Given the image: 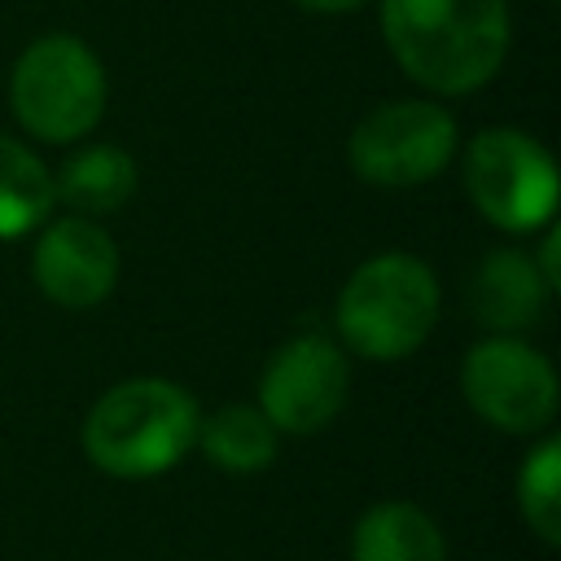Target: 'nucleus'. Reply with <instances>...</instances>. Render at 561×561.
Returning a JSON list of instances; mask_svg holds the SVG:
<instances>
[{"label":"nucleus","mask_w":561,"mask_h":561,"mask_svg":"<svg viewBox=\"0 0 561 561\" xmlns=\"http://www.w3.org/2000/svg\"><path fill=\"white\" fill-rule=\"evenodd\" d=\"M53 202V175L35 158V149L13 136H0V241L26 237L48 224Z\"/></svg>","instance_id":"4468645a"},{"label":"nucleus","mask_w":561,"mask_h":561,"mask_svg":"<svg viewBox=\"0 0 561 561\" xmlns=\"http://www.w3.org/2000/svg\"><path fill=\"white\" fill-rule=\"evenodd\" d=\"M438 307H443V294L430 263L403 250L373 254L337 289V302H333L337 346L377 364L408 359L434 333Z\"/></svg>","instance_id":"7ed1b4c3"},{"label":"nucleus","mask_w":561,"mask_h":561,"mask_svg":"<svg viewBox=\"0 0 561 561\" xmlns=\"http://www.w3.org/2000/svg\"><path fill=\"white\" fill-rule=\"evenodd\" d=\"M140 171L127 149L118 145H88L61 162L53 175V197L70 206V215H114L136 197Z\"/></svg>","instance_id":"f8f14e48"},{"label":"nucleus","mask_w":561,"mask_h":561,"mask_svg":"<svg viewBox=\"0 0 561 561\" xmlns=\"http://www.w3.org/2000/svg\"><path fill=\"white\" fill-rule=\"evenodd\" d=\"M460 167L473 210L500 232H535L552 224L557 162L535 136L517 127H486L469 140Z\"/></svg>","instance_id":"423d86ee"},{"label":"nucleus","mask_w":561,"mask_h":561,"mask_svg":"<svg viewBox=\"0 0 561 561\" xmlns=\"http://www.w3.org/2000/svg\"><path fill=\"white\" fill-rule=\"evenodd\" d=\"M548 298H552V289L543 285L535 259L526 250H513V245L482 254L478 267L469 272V289H465L469 316L482 329L508 333V337L539 324L548 311Z\"/></svg>","instance_id":"9d476101"},{"label":"nucleus","mask_w":561,"mask_h":561,"mask_svg":"<svg viewBox=\"0 0 561 561\" xmlns=\"http://www.w3.org/2000/svg\"><path fill=\"white\" fill-rule=\"evenodd\" d=\"M197 399L171 377H127L83 416V456L123 482L158 478L197 447Z\"/></svg>","instance_id":"f03ea898"},{"label":"nucleus","mask_w":561,"mask_h":561,"mask_svg":"<svg viewBox=\"0 0 561 561\" xmlns=\"http://www.w3.org/2000/svg\"><path fill=\"white\" fill-rule=\"evenodd\" d=\"M105 96L110 83L101 57L66 31L31 39L9 75V105L18 123L48 145H70L96 131Z\"/></svg>","instance_id":"20e7f679"},{"label":"nucleus","mask_w":561,"mask_h":561,"mask_svg":"<svg viewBox=\"0 0 561 561\" xmlns=\"http://www.w3.org/2000/svg\"><path fill=\"white\" fill-rule=\"evenodd\" d=\"M517 513L539 543H561V443L539 438L517 469Z\"/></svg>","instance_id":"2eb2a0df"},{"label":"nucleus","mask_w":561,"mask_h":561,"mask_svg":"<svg viewBox=\"0 0 561 561\" xmlns=\"http://www.w3.org/2000/svg\"><path fill=\"white\" fill-rule=\"evenodd\" d=\"M465 403L504 434H539L557 416V368L522 337L491 333L465 351Z\"/></svg>","instance_id":"0eeeda50"},{"label":"nucleus","mask_w":561,"mask_h":561,"mask_svg":"<svg viewBox=\"0 0 561 561\" xmlns=\"http://www.w3.org/2000/svg\"><path fill=\"white\" fill-rule=\"evenodd\" d=\"M460 127L447 105L403 96L373 105L346 140L351 171L373 188H416L447 171Z\"/></svg>","instance_id":"39448f33"},{"label":"nucleus","mask_w":561,"mask_h":561,"mask_svg":"<svg viewBox=\"0 0 561 561\" xmlns=\"http://www.w3.org/2000/svg\"><path fill=\"white\" fill-rule=\"evenodd\" d=\"M557 250H561V228H557V224H548V237L539 241V254H530V259H535V267H539L543 285H548L552 294L561 289V267H557Z\"/></svg>","instance_id":"dca6fc26"},{"label":"nucleus","mask_w":561,"mask_h":561,"mask_svg":"<svg viewBox=\"0 0 561 561\" xmlns=\"http://www.w3.org/2000/svg\"><path fill=\"white\" fill-rule=\"evenodd\" d=\"M351 394L346 351L324 333H298L280 342L259 377V412L276 434H316L324 430Z\"/></svg>","instance_id":"6e6552de"},{"label":"nucleus","mask_w":561,"mask_h":561,"mask_svg":"<svg viewBox=\"0 0 561 561\" xmlns=\"http://www.w3.org/2000/svg\"><path fill=\"white\" fill-rule=\"evenodd\" d=\"M508 0H381V39L399 70L434 96L491 83L508 57Z\"/></svg>","instance_id":"f257e3e1"},{"label":"nucleus","mask_w":561,"mask_h":561,"mask_svg":"<svg viewBox=\"0 0 561 561\" xmlns=\"http://www.w3.org/2000/svg\"><path fill=\"white\" fill-rule=\"evenodd\" d=\"M31 280L48 302L66 311L101 307L118 285L114 237L88 215H66L44 224L31 250Z\"/></svg>","instance_id":"1a4fd4ad"},{"label":"nucleus","mask_w":561,"mask_h":561,"mask_svg":"<svg viewBox=\"0 0 561 561\" xmlns=\"http://www.w3.org/2000/svg\"><path fill=\"white\" fill-rule=\"evenodd\" d=\"M202 456L224 473H263L276 460L280 434L259 403H224L197 425Z\"/></svg>","instance_id":"ddd939ff"},{"label":"nucleus","mask_w":561,"mask_h":561,"mask_svg":"<svg viewBox=\"0 0 561 561\" xmlns=\"http://www.w3.org/2000/svg\"><path fill=\"white\" fill-rule=\"evenodd\" d=\"M289 4H298L302 13H355V9H364L368 0H289Z\"/></svg>","instance_id":"f3484780"},{"label":"nucleus","mask_w":561,"mask_h":561,"mask_svg":"<svg viewBox=\"0 0 561 561\" xmlns=\"http://www.w3.org/2000/svg\"><path fill=\"white\" fill-rule=\"evenodd\" d=\"M351 561H447L438 522L412 500H381L351 530Z\"/></svg>","instance_id":"9b49d317"}]
</instances>
